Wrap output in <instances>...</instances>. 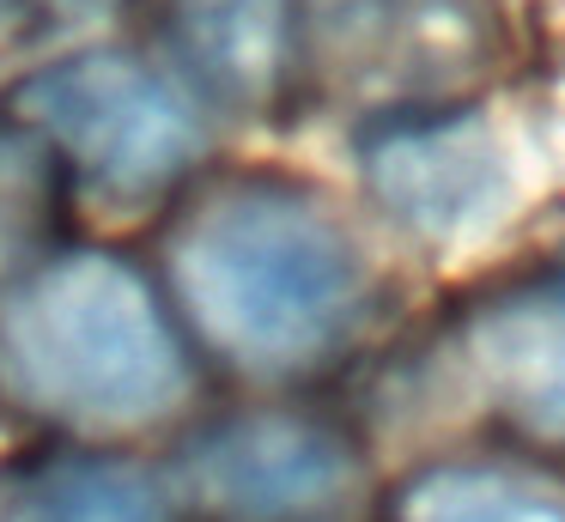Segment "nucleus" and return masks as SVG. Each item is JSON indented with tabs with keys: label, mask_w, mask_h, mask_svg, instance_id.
I'll list each match as a JSON object with an SVG mask.
<instances>
[{
	"label": "nucleus",
	"mask_w": 565,
	"mask_h": 522,
	"mask_svg": "<svg viewBox=\"0 0 565 522\" xmlns=\"http://www.w3.org/2000/svg\"><path fill=\"white\" fill-rule=\"evenodd\" d=\"M171 274L201 334L262 371L341 347L371 286L359 237L286 182H232L201 201L177 231Z\"/></svg>",
	"instance_id": "f257e3e1"
},
{
	"label": "nucleus",
	"mask_w": 565,
	"mask_h": 522,
	"mask_svg": "<svg viewBox=\"0 0 565 522\" xmlns=\"http://www.w3.org/2000/svg\"><path fill=\"white\" fill-rule=\"evenodd\" d=\"M0 383L62 425L128 432L189 395V359L128 262L55 255L0 298Z\"/></svg>",
	"instance_id": "f03ea898"
},
{
	"label": "nucleus",
	"mask_w": 565,
	"mask_h": 522,
	"mask_svg": "<svg viewBox=\"0 0 565 522\" xmlns=\"http://www.w3.org/2000/svg\"><path fill=\"white\" fill-rule=\"evenodd\" d=\"M13 104L25 128L50 134V146H62L86 170L92 189L116 201L159 194L201 152V121L189 97L122 49H92L31 73Z\"/></svg>",
	"instance_id": "7ed1b4c3"
},
{
	"label": "nucleus",
	"mask_w": 565,
	"mask_h": 522,
	"mask_svg": "<svg viewBox=\"0 0 565 522\" xmlns=\"http://www.w3.org/2000/svg\"><path fill=\"white\" fill-rule=\"evenodd\" d=\"M365 189L414 243L438 255L480 249L516 213V152L480 109L383 121L359 140Z\"/></svg>",
	"instance_id": "20e7f679"
},
{
	"label": "nucleus",
	"mask_w": 565,
	"mask_h": 522,
	"mask_svg": "<svg viewBox=\"0 0 565 522\" xmlns=\"http://www.w3.org/2000/svg\"><path fill=\"white\" fill-rule=\"evenodd\" d=\"M353 480L347 444L317 419L256 413L213 425L183 449V486L232 522H298L329 510Z\"/></svg>",
	"instance_id": "39448f33"
},
{
	"label": "nucleus",
	"mask_w": 565,
	"mask_h": 522,
	"mask_svg": "<svg viewBox=\"0 0 565 522\" xmlns=\"http://www.w3.org/2000/svg\"><path fill=\"white\" fill-rule=\"evenodd\" d=\"M462 352L487 401L516 432L565 449V274L480 303L462 328Z\"/></svg>",
	"instance_id": "423d86ee"
},
{
	"label": "nucleus",
	"mask_w": 565,
	"mask_h": 522,
	"mask_svg": "<svg viewBox=\"0 0 565 522\" xmlns=\"http://www.w3.org/2000/svg\"><path fill=\"white\" fill-rule=\"evenodd\" d=\"M164 31L183 73L232 109L274 97L292 43V0H171Z\"/></svg>",
	"instance_id": "0eeeda50"
},
{
	"label": "nucleus",
	"mask_w": 565,
	"mask_h": 522,
	"mask_svg": "<svg viewBox=\"0 0 565 522\" xmlns=\"http://www.w3.org/2000/svg\"><path fill=\"white\" fill-rule=\"evenodd\" d=\"M0 522H171V510L135 468L62 456L0 486Z\"/></svg>",
	"instance_id": "6e6552de"
},
{
	"label": "nucleus",
	"mask_w": 565,
	"mask_h": 522,
	"mask_svg": "<svg viewBox=\"0 0 565 522\" xmlns=\"http://www.w3.org/2000/svg\"><path fill=\"white\" fill-rule=\"evenodd\" d=\"M402 522H565V498L499 468H431L402 492Z\"/></svg>",
	"instance_id": "1a4fd4ad"
},
{
	"label": "nucleus",
	"mask_w": 565,
	"mask_h": 522,
	"mask_svg": "<svg viewBox=\"0 0 565 522\" xmlns=\"http://www.w3.org/2000/svg\"><path fill=\"white\" fill-rule=\"evenodd\" d=\"M50 201L43 152L19 128H0V267L38 237V213Z\"/></svg>",
	"instance_id": "9d476101"
},
{
	"label": "nucleus",
	"mask_w": 565,
	"mask_h": 522,
	"mask_svg": "<svg viewBox=\"0 0 565 522\" xmlns=\"http://www.w3.org/2000/svg\"><path fill=\"white\" fill-rule=\"evenodd\" d=\"M31 7H50V12H98V7H110V0H31Z\"/></svg>",
	"instance_id": "9b49d317"
}]
</instances>
